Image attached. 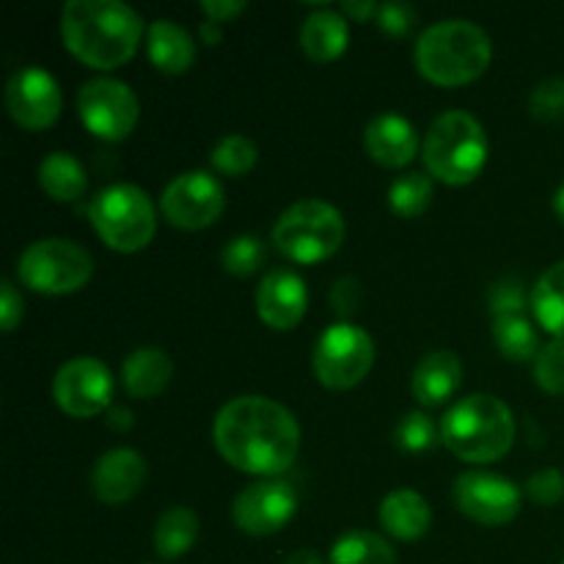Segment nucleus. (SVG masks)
<instances>
[{
    "instance_id": "8",
    "label": "nucleus",
    "mask_w": 564,
    "mask_h": 564,
    "mask_svg": "<svg viewBox=\"0 0 564 564\" xmlns=\"http://www.w3.org/2000/svg\"><path fill=\"white\" fill-rule=\"evenodd\" d=\"M94 275V259L83 246L61 237L39 240L17 259V279L39 295H72Z\"/></svg>"
},
{
    "instance_id": "23",
    "label": "nucleus",
    "mask_w": 564,
    "mask_h": 564,
    "mask_svg": "<svg viewBox=\"0 0 564 564\" xmlns=\"http://www.w3.org/2000/svg\"><path fill=\"white\" fill-rule=\"evenodd\" d=\"M147 55L165 75H182L196 61V42L176 22L158 20L147 28Z\"/></svg>"
},
{
    "instance_id": "40",
    "label": "nucleus",
    "mask_w": 564,
    "mask_h": 564,
    "mask_svg": "<svg viewBox=\"0 0 564 564\" xmlns=\"http://www.w3.org/2000/svg\"><path fill=\"white\" fill-rule=\"evenodd\" d=\"M202 11L207 14V20L213 22H229L235 20L237 14H242L246 11V3H237V0H204L202 3Z\"/></svg>"
},
{
    "instance_id": "4",
    "label": "nucleus",
    "mask_w": 564,
    "mask_h": 564,
    "mask_svg": "<svg viewBox=\"0 0 564 564\" xmlns=\"http://www.w3.org/2000/svg\"><path fill=\"white\" fill-rule=\"evenodd\" d=\"M441 444L466 463H496L516 444V416L494 394H471L441 419Z\"/></svg>"
},
{
    "instance_id": "35",
    "label": "nucleus",
    "mask_w": 564,
    "mask_h": 564,
    "mask_svg": "<svg viewBox=\"0 0 564 564\" xmlns=\"http://www.w3.org/2000/svg\"><path fill=\"white\" fill-rule=\"evenodd\" d=\"M527 306H532V297H527L521 281L507 279L490 290V312L494 317H521L527 312Z\"/></svg>"
},
{
    "instance_id": "10",
    "label": "nucleus",
    "mask_w": 564,
    "mask_h": 564,
    "mask_svg": "<svg viewBox=\"0 0 564 564\" xmlns=\"http://www.w3.org/2000/svg\"><path fill=\"white\" fill-rule=\"evenodd\" d=\"M77 113L83 127L99 141L119 143L135 132L141 105L127 83L113 77H94L77 91Z\"/></svg>"
},
{
    "instance_id": "21",
    "label": "nucleus",
    "mask_w": 564,
    "mask_h": 564,
    "mask_svg": "<svg viewBox=\"0 0 564 564\" xmlns=\"http://www.w3.org/2000/svg\"><path fill=\"white\" fill-rule=\"evenodd\" d=\"M350 42L347 17L336 9H317L306 17L301 28V50L314 64H330L341 58Z\"/></svg>"
},
{
    "instance_id": "38",
    "label": "nucleus",
    "mask_w": 564,
    "mask_h": 564,
    "mask_svg": "<svg viewBox=\"0 0 564 564\" xmlns=\"http://www.w3.org/2000/svg\"><path fill=\"white\" fill-rule=\"evenodd\" d=\"M361 297L364 292H361V284H358V279L345 275V279H339L334 284V290H330L328 295V303L336 312V317H339L341 323H347V319L358 312V306H361Z\"/></svg>"
},
{
    "instance_id": "24",
    "label": "nucleus",
    "mask_w": 564,
    "mask_h": 564,
    "mask_svg": "<svg viewBox=\"0 0 564 564\" xmlns=\"http://www.w3.org/2000/svg\"><path fill=\"white\" fill-rule=\"evenodd\" d=\"M39 187L47 193L53 202L69 204L86 196L88 174L77 158L69 152H50L39 163Z\"/></svg>"
},
{
    "instance_id": "25",
    "label": "nucleus",
    "mask_w": 564,
    "mask_h": 564,
    "mask_svg": "<svg viewBox=\"0 0 564 564\" xmlns=\"http://www.w3.org/2000/svg\"><path fill=\"white\" fill-rule=\"evenodd\" d=\"M198 529L202 523L191 507H169L154 523V551L163 560H180L196 545Z\"/></svg>"
},
{
    "instance_id": "29",
    "label": "nucleus",
    "mask_w": 564,
    "mask_h": 564,
    "mask_svg": "<svg viewBox=\"0 0 564 564\" xmlns=\"http://www.w3.org/2000/svg\"><path fill=\"white\" fill-rule=\"evenodd\" d=\"M433 202V180L427 174H402L389 187V207L400 218H416Z\"/></svg>"
},
{
    "instance_id": "42",
    "label": "nucleus",
    "mask_w": 564,
    "mask_h": 564,
    "mask_svg": "<svg viewBox=\"0 0 564 564\" xmlns=\"http://www.w3.org/2000/svg\"><path fill=\"white\" fill-rule=\"evenodd\" d=\"M132 424H135V416H132L127 408L110 405V411H108V427L110 430H119V433H124V430H130Z\"/></svg>"
},
{
    "instance_id": "20",
    "label": "nucleus",
    "mask_w": 564,
    "mask_h": 564,
    "mask_svg": "<svg viewBox=\"0 0 564 564\" xmlns=\"http://www.w3.org/2000/svg\"><path fill=\"white\" fill-rule=\"evenodd\" d=\"M174 378V361L163 347H138L124 358L121 367V383L124 391L135 400H152L169 389Z\"/></svg>"
},
{
    "instance_id": "2",
    "label": "nucleus",
    "mask_w": 564,
    "mask_h": 564,
    "mask_svg": "<svg viewBox=\"0 0 564 564\" xmlns=\"http://www.w3.org/2000/svg\"><path fill=\"white\" fill-rule=\"evenodd\" d=\"M143 33L141 14L119 0H69L61 9L64 47L91 69L124 66Z\"/></svg>"
},
{
    "instance_id": "7",
    "label": "nucleus",
    "mask_w": 564,
    "mask_h": 564,
    "mask_svg": "<svg viewBox=\"0 0 564 564\" xmlns=\"http://www.w3.org/2000/svg\"><path fill=\"white\" fill-rule=\"evenodd\" d=\"M88 218L99 240L119 253L143 251L158 231L152 198L127 182L102 187L88 204Z\"/></svg>"
},
{
    "instance_id": "31",
    "label": "nucleus",
    "mask_w": 564,
    "mask_h": 564,
    "mask_svg": "<svg viewBox=\"0 0 564 564\" xmlns=\"http://www.w3.org/2000/svg\"><path fill=\"white\" fill-rule=\"evenodd\" d=\"M264 259H268V248L253 235L231 237L224 246V251H220V264H224L226 273L240 275V279L242 275L257 273L264 264Z\"/></svg>"
},
{
    "instance_id": "5",
    "label": "nucleus",
    "mask_w": 564,
    "mask_h": 564,
    "mask_svg": "<svg viewBox=\"0 0 564 564\" xmlns=\"http://www.w3.org/2000/svg\"><path fill=\"white\" fill-rule=\"evenodd\" d=\"M427 174L444 185L460 187L477 180L488 163L485 127L466 110H446L430 124L422 143Z\"/></svg>"
},
{
    "instance_id": "45",
    "label": "nucleus",
    "mask_w": 564,
    "mask_h": 564,
    "mask_svg": "<svg viewBox=\"0 0 564 564\" xmlns=\"http://www.w3.org/2000/svg\"><path fill=\"white\" fill-rule=\"evenodd\" d=\"M554 213H556V218L564 224V185L556 191V196H554Z\"/></svg>"
},
{
    "instance_id": "41",
    "label": "nucleus",
    "mask_w": 564,
    "mask_h": 564,
    "mask_svg": "<svg viewBox=\"0 0 564 564\" xmlns=\"http://www.w3.org/2000/svg\"><path fill=\"white\" fill-rule=\"evenodd\" d=\"M378 9L380 3H356V0H352V3L339 6L341 14H345L347 20H356V22H369L372 17H378Z\"/></svg>"
},
{
    "instance_id": "37",
    "label": "nucleus",
    "mask_w": 564,
    "mask_h": 564,
    "mask_svg": "<svg viewBox=\"0 0 564 564\" xmlns=\"http://www.w3.org/2000/svg\"><path fill=\"white\" fill-rule=\"evenodd\" d=\"M416 20H419L416 9L408 3H380L378 9L380 31L389 33V36L394 39L408 36V33L413 31V25H416Z\"/></svg>"
},
{
    "instance_id": "11",
    "label": "nucleus",
    "mask_w": 564,
    "mask_h": 564,
    "mask_svg": "<svg viewBox=\"0 0 564 564\" xmlns=\"http://www.w3.org/2000/svg\"><path fill=\"white\" fill-rule=\"evenodd\" d=\"M224 185L209 171H185L160 196V209L165 220L176 229L198 231L213 226L224 215Z\"/></svg>"
},
{
    "instance_id": "27",
    "label": "nucleus",
    "mask_w": 564,
    "mask_h": 564,
    "mask_svg": "<svg viewBox=\"0 0 564 564\" xmlns=\"http://www.w3.org/2000/svg\"><path fill=\"white\" fill-rule=\"evenodd\" d=\"M330 564H397L394 545L375 532H356L341 534L330 549Z\"/></svg>"
},
{
    "instance_id": "9",
    "label": "nucleus",
    "mask_w": 564,
    "mask_h": 564,
    "mask_svg": "<svg viewBox=\"0 0 564 564\" xmlns=\"http://www.w3.org/2000/svg\"><path fill=\"white\" fill-rule=\"evenodd\" d=\"M314 375L330 391H347L361 383L375 367V341L352 323H336L314 345Z\"/></svg>"
},
{
    "instance_id": "19",
    "label": "nucleus",
    "mask_w": 564,
    "mask_h": 564,
    "mask_svg": "<svg viewBox=\"0 0 564 564\" xmlns=\"http://www.w3.org/2000/svg\"><path fill=\"white\" fill-rule=\"evenodd\" d=\"M463 383V361L452 350H435L413 369V400L424 408H438L457 394Z\"/></svg>"
},
{
    "instance_id": "14",
    "label": "nucleus",
    "mask_w": 564,
    "mask_h": 564,
    "mask_svg": "<svg viewBox=\"0 0 564 564\" xmlns=\"http://www.w3.org/2000/svg\"><path fill=\"white\" fill-rule=\"evenodd\" d=\"M64 97L47 69L22 66L6 83V110L22 130H47L58 121Z\"/></svg>"
},
{
    "instance_id": "34",
    "label": "nucleus",
    "mask_w": 564,
    "mask_h": 564,
    "mask_svg": "<svg viewBox=\"0 0 564 564\" xmlns=\"http://www.w3.org/2000/svg\"><path fill=\"white\" fill-rule=\"evenodd\" d=\"M529 110L538 121H562L564 119V77H549L538 83L529 97Z\"/></svg>"
},
{
    "instance_id": "39",
    "label": "nucleus",
    "mask_w": 564,
    "mask_h": 564,
    "mask_svg": "<svg viewBox=\"0 0 564 564\" xmlns=\"http://www.w3.org/2000/svg\"><path fill=\"white\" fill-rule=\"evenodd\" d=\"M22 314H25V301H22V295L17 292L14 281L6 279L3 284H0V325H3L6 334H11V330L20 325Z\"/></svg>"
},
{
    "instance_id": "30",
    "label": "nucleus",
    "mask_w": 564,
    "mask_h": 564,
    "mask_svg": "<svg viewBox=\"0 0 564 564\" xmlns=\"http://www.w3.org/2000/svg\"><path fill=\"white\" fill-rule=\"evenodd\" d=\"M209 163L224 176H246L257 169L259 149L248 135H226L215 143Z\"/></svg>"
},
{
    "instance_id": "15",
    "label": "nucleus",
    "mask_w": 564,
    "mask_h": 564,
    "mask_svg": "<svg viewBox=\"0 0 564 564\" xmlns=\"http://www.w3.org/2000/svg\"><path fill=\"white\" fill-rule=\"evenodd\" d=\"M297 512V494L284 479H262L235 496L231 518L251 538L281 532Z\"/></svg>"
},
{
    "instance_id": "16",
    "label": "nucleus",
    "mask_w": 564,
    "mask_h": 564,
    "mask_svg": "<svg viewBox=\"0 0 564 564\" xmlns=\"http://www.w3.org/2000/svg\"><path fill=\"white\" fill-rule=\"evenodd\" d=\"M308 308L306 284L292 270H270L257 290V314L268 328L292 330Z\"/></svg>"
},
{
    "instance_id": "36",
    "label": "nucleus",
    "mask_w": 564,
    "mask_h": 564,
    "mask_svg": "<svg viewBox=\"0 0 564 564\" xmlns=\"http://www.w3.org/2000/svg\"><path fill=\"white\" fill-rule=\"evenodd\" d=\"M527 496L540 507H554L564 499V474L560 468H543L527 479Z\"/></svg>"
},
{
    "instance_id": "33",
    "label": "nucleus",
    "mask_w": 564,
    "mask_h": 564,
    "mask_svg": "<svg viewBox=\"0 0 564 564\" xmlns=\"http://www.w3.org/2000/svg\"><path fill=\"white\" fill-rule=\"evenodd\" d=\"M534 380L551 397L564 394V339H551L534 358Z\"/></svg>"
},
{
    "instance_id": "43",
    "label": "nucleus",
    "mask_w": 564,
    "mask_h": 564,
    "mask_svg": "<svg viewBox=\"0 0 564 564\" xmlns=\"http://www.w3.org/2000/svg\"><path fill=\"white\" fill-rule=\"evenodd\" d=\"M202 42L204 44H209V47H215V44H220V39H224V28L218 25V22H213V20H207L202 25Z\"/></svg>"
},
{
    "instance_id": "26",
    "label": "nucleus",
    "mask_w": 564,
    "mask_h": 564,
    "mask_svg": "<svg viewBox=\"0 0 564 564\" xmlns=\"http://www.w3.org/2000/svg\"><path fill=\"white\" fill-rule=\"evenodd\" d=\"M529 297L540 328L549 330L554 339H564V259L540 275Z\"/></svg>"
},
{
    "instance_id": "44",
    "label": "nucleus",
    "mask_w": 564,
    "mask_h": 564,
    "mask_svg": "<svg viewBox=\"0 0 564 564\" xmlns=\"http://www.w3.org/2000/svg\"><path fill=\"white\" fill-rule=\"evenodd\" d=\"M284 564H325V562H323V556H319V554L303 549V551H295V554H292Z\"/></svg>"
},
{
    "instance_id": "22",
    "label": "nucleus",
    "mask_w": 564,
    "mask_h": 564,
    "mask_svg": "<svg viewBox=\"0 0 564 564\" xmlns=\"http://www.w3.org/2000/svg\"><path fill=\"white\" fill-rule=\"evenodd\" d=\"M380 527L402 543L422 540L433 527V510L416 490H391L380 505Z\"/></svg>"
},
{
    "instance_id": "1",
    "label": "nucleus",
    "mask_w": 564,
    "mask_h": 564,
    "mask_svg": "<svg viewBox=\"0 0 564 564\" xmlns=\"http://www.w3.org/2000/svg\"><path fill=\"white\" fill-rule=\"evenodd\" d=\"M218 455L237 471L275 477L295 463L301 427L292 411L268 397H235L218 411L213 424Z\"/></svg>"
},
{
    "instance_id": "3",
    "label": "nucleus",
    "mask_w": 564,
    "mask_h": 564,
    "mask_svg": "<svg viewBox=\"0 0 564 564\" xmlns=\"http://www.w3.org/2000/svg\"><path fill=\"white\" fill-rule=\"evenodd\" d=\"M494 58L490 36L471 20H444L424 28L413 61L430 83L457 88L488 72Z\"/></svg>"
},
{
    "instance_id": "28",
    "label": "nucleus",
    "mask_w": 564,
    "mask_h": 564,
    "mask_svg": "<svg viewBox=\"0 0 564 564\" xmlns=\"http://www.w3.org/2000/svg\"><path fill=\"white\" fill-rule=\"evenodd\" d=\"M494 341L507 361H534L540 352V339L534 325L527 317H499L494 319Z\"/></svg>"
},
{
    "instance_id": "32",
    "label": "nucleus",
    "mask_w": 564,
    "mask_h": 564,
    "mask_svg": "<svg viewBox=\"0 0 564 564\" xmlns=\"http://www.w3.org/2000/svg\"><path fill=\"white\" fill-rule=\"evenodd\" d=\"M441 441V430L427 413L413 411L402 416V422L394 430V444L405 452H430Z\"/></svg>"
},
{
    "instance_id": "46",
    "label": "nucleus",
    "mask_w": 564,
    "mask_h": 564,
    "mask_svg": "<svg viewBox=\"0 0 564 564\" xmlns=\"http://www.w3.org/2000/svg\"><path fill=\"white\" fill-rule=\"evenodd\" d=\"M562 564H564V560H562Z\"/></svg>"
},
{
    "instance_id": "18",
    "label": "nucleus",
    "mask_w": 564,
    "mask_h": 564,
    "mask_svg": "<svg viewBox=\"0 0 564 564\" xmlns=\"http://www.w3.org/2000/svg\"><path fill=\"white\" fill-rule=\"evenodd\" d=\"M364 147H367L369 158L383 169H402L416 158L419 138L405 116L380 113L367 124Z\"/></svg>"
},
{
    "instance_id": "12",
    "label": "nucleus",
    "mask_w": 564,
    "mask_h": 564,
    "mask_svg": "<svg viewBox=\"0 0 564 564\" xmlns=\"http://www.w3.org/2000/svg\"><path fill=\"white\" fill-rule=\"evenodd\" d=\"M55 405L72 419H91L110 411L113 378L97 358H72L55 372Z\"/></svg>"
},
{
    "instance_id": "6",
    "label": "nucleus",
    "mask_w": 564,
    "mask_h": 564,
    "mask_svg": "<svg viewBox=\"0 0 564 564\" xmlns=\"http://www.w3.org/2000/svg\"><path fill=\"white\" fill-rule=\"evenodd\" d=\"M273 242L290 262L319 264L334 257L345 242V218L334 204L303 198L279 215Z\"/></svg>"
},
{
    "instance_id": "13",
    "label": "nucleus",
    "mask_w": 564,
    "mask_h": 564,
    "mask_svg": "<svg viewBox=\"0 0 564 564\" xmlns=\"http://www.w3.org/2000/svg\"><path fill=\"white\" fill-rule=\"evenodd\" d=\"M457 510L482 527H505L521 512V490L512 479L490 471H466L455 479Z\"/></svg>"
},
{
    "instance_id": "17",
    "label": "nucleus",
    "mask_w": 564,
    "mask_h": 564,
    "mask_svg": "<svg viewBox=\"0 0 564 564\" xmlns=\"http://www.w3.org/2000/svg\"><path fill=\"white\" fill-rule=\"evenodd\" d=\"M149 477L147 460L135 449H110L94 463L91 490L102 505H127L143 490Z\"/></svg>"
}]
</instances>
